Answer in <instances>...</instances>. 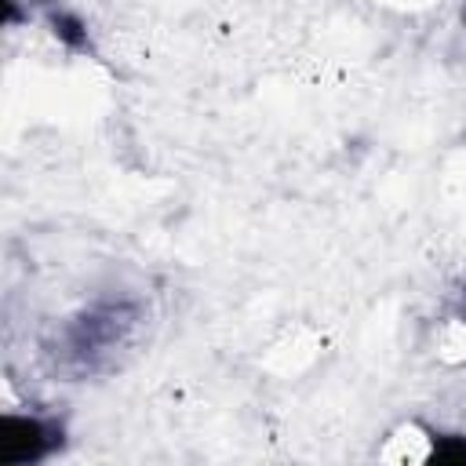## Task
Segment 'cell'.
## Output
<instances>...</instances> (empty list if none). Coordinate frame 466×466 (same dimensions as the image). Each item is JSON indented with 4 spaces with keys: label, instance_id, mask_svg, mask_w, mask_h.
Instances as JSON below:
<instances>
[{
    "label": "cell",
    "instance_id": "2",
    "mask_svg": "<svg viewBox=\"0 0 466 466\" xmlns=\"http://www.w3.org/2000/svg\"><path fill=\"white\" fill-rule=\"evenodd\" d=\"M66 444V422L51 411L0 415V466H36Z\"/></svg>",
    "mask_w": 466,
    "mask_h": 466
},
{
    "label": "cell",
    "instance_id": "5",
    "mask_svg": "<svg viewBox=\"0 0 466 466\" xmlns=\"http://www.w3.org/2000/svg\"><path fill=\"white\" fill-rule=\"evenodd\" d=\"M462 22H466V4H462Z\"/></svg>",
    "mask_w": 466,
    "mask_h": 466
},
{
    "label": "cell",
    "instance_id": "1",
    "mask_svg": "<svg viewBox=\"0 0 466 466\" xmlns=\"http://www.w3.org/2000/svg\"><path fill=\"white\" fill-rule=\"evenodd\" d=\"M146 320L142 299L127 291H106L80 306L58 335L47 342V357L69 379H87L116 364V357L135 342Z\"/></svg>",
    "mask_w": 466,
    "mask_h": 466
},
{
    "label": "cell",
    "instance_id": "4",
    "mask_svg": "<svg viewBox=\"0 0 466 466\" xmlns=\"http://www.w3.org/2000/svg\"><path fill=\"white\" fill-rule=\"evenodd\" d=\"M426 441H430V462H459V466H466V433L426 430Z\"/></svg>",
    "mask_w": 466,
    "mask_h": 466
},
{
    "label": "cell",
    "instance_id": "3",
    "mask_svg": "<svg viewBox=\"0 0 466 466\" xmlns=\"http://www.w3.org/2000/svg\"><path fill=\"white\" fill-rule=\"evenodd\" d=\"M36 4V11H40V18H44V25L66 44V47H73V51H84V55H91L95 47H91V36H87V25L80 22V15H73L69 7H62L58 0H33Z\"/></svg>",
    "mask_w": 466,
    "mask_h": 466
}]
</instances>
